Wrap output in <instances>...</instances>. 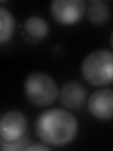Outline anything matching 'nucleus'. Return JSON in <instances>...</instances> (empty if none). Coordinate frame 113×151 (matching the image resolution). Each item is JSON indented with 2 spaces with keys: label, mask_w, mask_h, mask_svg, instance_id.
Wrapping results in <instances>:
<instances>
[{
  "label": "nucleus",
  "mask_w": 113,
  "mask_h": 151,
  "mask_svg": "<svg viewBox=\"0 0 113 151\" xmlns=\"http://www.w3.org/2000/svg\"><path fill=\"white\" fill-rule=\"evenodd\" d=\"M78 124L72 113L62 109H51L40 114L36 132L45 144L61 146L69 144L77 133Z\"/></svg>",
  "instance_id": "f257e3e1"
},
{
  "label": "nucleus",
  "mask_w": 113,
  "mask_h": 151,
  "mask_svg": "<svg viewBox=\"0 0 113 151\" xmlns=\"http://www.w3.org/2000/svg\"><path fill=\"white\" fill-rule=\"evenodd\" d=\"M81 73L87 82L93 86H104L113 82V52L99 49L84 59Z\"/></svg>",
  "instance_id": "f03ea898"
},
{
  "label": "nucleus",
  "mask_w": 113,
  "mask_h": 151,
  "mask_svg": "<svg viewBox=\"0 0 113 151\" xmlns=\"http://www.w3.org/2000/svg\"><path fill=\"white\" fill-rule=\"evenodd\" d=\"M26 96L32 104L39 107L49 106L59 96V88L53 78L48 74L35 72L25 81Z\"/></svg>",
  "instance_id": "7ed1b4c3"
},
{
  "label": "nucleus",
  "mask_w": 113,
  "mask_h": 151,
  "mask_svg": "<svg viewBox=\"0 0 113 151\" xmlns=\"http://www.w3.org/2000/svg\"><path fill=\"white\" fill-rule=\"evenodd\" d=\"M86 11L83 0H55L50 5V12L54 19L63 25H72L81 19Z\"/></svg>",
  "instance_id": "20e7f679"
},
{
  "label": "nucleus",
  "mask_w": 113,
  "mask_h": 151,
  "mask_svg": "<svg viewBox=\"0 0 113 151\" xmlns=\"http://www.w3.org/2000/svg\"><path fill=\"white\" fill-rule=\"evenodd\" d=\"M27 123L25 115L18 111L5 112L0 120L1 140L11 143L23 138L26 130Z\"/></svg>",
  "instance_id": "39448f33"
},
{
  "label": "nucleus",
  "mask_w": 113,
  "mask_h": 151,
  "mask_svg": "<svg viewBox=\"0 0 113 151\" xmlns=\"http://www.w3.org/2000/svg\"><path fill=\"white\" fill-rule=\"evenodd\" d=\"M88 109L91 114L98 119L113 118V91L107 89L94 92L89 98Z\"/></svg>",
  "instance_id": "423d86ee"
},
{
  "label": "nucleus",
  "mask_w": 113,
  "mask_h": 151,
  "mask_svg": "<svg viewBox=\"0 0 113 151\" xmlns=\"http://www.w3.org/2000/svg\"><path fill=\"white\" fill-rule=\"evenodd\" d=\"M87 97V89L78 81H68L60 89V103L70 110H79Z\"/></svg>",
  "instance_id": "0eeeda50"
},
{
  "label": "nucleus",
  "mask_w": 113,
  "mask_h": 151,
  "mask_svg": "<svg viewBox=\"0 0 113 151\" xmlns=\"http://www.w3.org/2000/svg\"><path fill=\"white\" fill-rule=\"evenodd\" d=\"M24 27H25V30L27 35L36 40H41L44 38L49 31L48 24L42 18L38 16L28 17Z\"/></svg>",
  "instance_id": "6e6552de"
},
{
  "label": "nucleus",
  "mask_w": 113,
  "mask_h": 151,
  "mask_svg": "<svg viewBox=\"0 0 113 151\" xmlns=\"http://www.w3.org/2000/svg\"><path fill=\"white\" fill-rule=\"evenodd\" d=\"M88 17L94 25H102L109 17V8L101 0L92 1L88 9Z\"/></svg>",
  "instance_id": "1a4fd4ad"
},
{
  "label": "nucleus",
  "mask_w": 113,
  "mask_h": 151,
  "mask_svg": "<svg viewBox=\"0 0 113 151\" xmlns=\"http://www.w3.org/2000/svg\"><path fill=\"white\" fill-rule=\"evenodd\" d=\"M15 21L12 14L5 7H0V42L4 44L13 35Z\"/></svg>",
  "instance_id": "9d476101"
},
{
  "label": "nucleus",
  "mask_w": 113,
  "mask_h": 151,
  "mask_svg": "<svg viewBox=\"0 0 113 151\" xmlns=\"http://www.w3.org/2000/svg\"><path fill=\"white\" fill-rule=\"evenodd\" d=\"M30 142L26 137H23L20 140L15 141V142H5L3 140L0 141V146H1L2 150H23L26 149L27 145H29Z\"/></svg>",
  "instance_id": "9b49d317"
},
{
  "label": "nucleus",
  "mask_w": 113,
  "mask_h": 151,
  "mask_svg": "<svg viewBox=\"0 0 113 151\" xmlns=\"http://www.w3.org/2000/svg\"><path fill=\"white\" fill-rule=\"evenodd\" d=\"M26 150H42L44 151V150H50V147L42 144H34V145L27 146Z\"/></svg>",
  "instance_id": "f8f14e48"
},
{
  "label": "nucleus",
  "mask_w": 113,
  "mask_h": 151,
  "mask_svg": "<svg viewBox=\"0 0 113 151\" xmlns=\"http://www.w3.org/2000/svg\"><path fill=\"white\" fill-rule=\"evenodd\" d=\"M111 45L113 46V32H112V34H111Z\"/></svg>",
  "instance_id": "ddd939ff"
}]
</instances>
